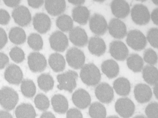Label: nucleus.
Wrapping results in <instances>:
<instances>
[{
	"label": "nucleus",
	"instance_id": "nucleus-39",
	"mask_svg": "<svg viewBox=\"0 0 158 118\" xmlns=\"http://www.w3.org/2000/svg\"><path fill=\"white\" fill-rule=\"evenodd\" d=\"M9 55L11 59L16 63L22 62L25 58L24 52L21 49L17 46L11 49Z\"/></svg>",
	"mask_w": 158,
	"mask_h": 118
},
{
	"label": "nucleus",
	"instance_id": "nucleus-55",
	"mask_svg": "<svg viewBox=\"0 0 158 118\" xmlns=\"http://www.w3.org/2000/svg\"><path fill=\"white\" fill-rule=\"evenodd\" d=\"M152 2H153L155 4V5H158V0H152Z\"/></svg>",
	"mask_w": 158,
	"mask_h": 118
},
{
	"label": "nucleus",
	"instance_id": "nucleus-13",
	"mask_svg": "<svg viewBox=\"0 0 158 118\" xmlns=\"http://www.w3.org/2000/svg\"><path fill=\"white\" fill-rule=\"evenodd\" d=\"M12 16L15 22L21 26H27L31 20L29 9L23 5L16 7L12 12Z\"/></svg>",
	"mask_w": 158,
	"mask_h": 118
},
{
	"label": "nucleus",
	"instance_id": "nucleus-49",
	"mask_svg": "<svg viewBox=\"0 0 158 118\" xmlns=\"http://www.w3.org/2000/svg\"><path fill=\"white\" fill-rule=\"evenodd\" d=\"M0 118H13L8 112L3 110L0 111Z\"/></svg>",
	"mask_w": 158,
	"mask_h": 118
},
{
	"label": "nucleus",
	"instance_id": "nucleus-31",
	"mask_svg": "<svg viewBox=\"0 0 158 118\" xmlns=\"http://www.w3.org/2000/svg\"><path fill=\"white\" fill-rule=\"evenodd\" d=\"M9 37L12 42L18 45L24 43L26 38V34L24 30L18 27L12 28L10 30Z\"/></svg>",
	"mask_w": 158,
	"mask_h": 118
},
{
	"label": "nucleus",
	"instance_id": "nucleus-32",
	"mask_svg": "<svg viewBox=\"0 0 158 118\" xmlns=\"http://www.w3.org/2000/svg\"><path fill=\"white\" fill-rule=\"evenodd\" d=\"M37 83L39 88L45 92L52 90L54 85L53 77L48 73L40 75L37 78Z\"/></svg>",
	"mask_w": 158,
	"mask_h": 118
},
{
	"label": "nucleus",
	"instance_id": "nucleus-42",
	"mask_svg": "<svg viewBox=\"0 0 158 118\" xmlns=\"http://www.w3.org/2000/svg\"><path fill=\"white\" fill-rule=\"evenodd\" d=\"M10 20V16L6 10L0 9V24L6 25L8 24Z\"/></svg>",
	"mask_w": 158,
	"mask_h": 118
},
{
	"label": "nucleus",
	"instance_id": "nucleus-30",
	"mask_svg": "<svg viewBox=\"0 0 158 118\" xmlns=\"http://www.w3.org/2000/svg\"><path fill=\"white\" fill-rule=\"evenodd\" d=\"M127 64L128 68L133 72H140L143 68L144 61L139 55L136 53L130 54L127 59Z\"/></svg>",
	"mask_w": 158,
	"mask_h": 118
},
{
	"label": "nucleus",
	"instance_id": "nucleus-29",
	"mask_svg": "<svg viewBox=\"0 0 158 118\" xmlns=\"http://www.w3.org/2000/svg\"><path fill=\"white\" fill-rule=\"evenodd\" d=\"M143 79L148 84L154 85L158 83V70L154 66L147 65L142 69Z\"/></svg>",
	"mask_w": 158,
	"mask_h": 118
},
{
	"label": "nucleus",
	"instance_id": "nucleus-6",
	"mask_svg": "<svg viewBox=\"0 0 158 118\" xmlns=\"http://www.w3.org/2000/svg\"><path fill=\"white\" fill-rule=\"evenodd\" d=\"M66 57L69 65L76 69L81 68L85 61V56L83 52L76 47L70 48L67 51Z\"/></svg>",
	"mask_w": 158,
	"mask_h": 118
},
{
	"label": "nucleus",
	"instance_id": "nucleus-25",
	"mask_svg": "<svg viewBox=\"0 0 158 118\" xmlns=\"http://www.w3.org/2000/svg\"><path fill=\"white\" fill-rule=\"evenodd\" d=\"M51 104L54 110L60 114H64L67 111L68 102L64 96L60 94L54 95L51 98Z\"/></svg>",
	"mask_w": 158,
	"mask_h": 118
},
{
	"label": "nucleus",
	"instance_id": "nucleus-50",
	"mask_svg": "<svg viewBox=\"0 0 158 118\" xmlns=\"http://www.w3.org/2000/svg\"><path fill=\"white\" fill-rule=\"evenodd\" d=\"M40 118H56V117L52 112H45L41 114Z\"/></svg>",
	"mask_w": 158,
	"mask_h": 118
},
{
	"label": "nucleus",
	"instance_id": "nucleus-43",
	"mask_svg": "<svg viewBox=\"0 0 158 118\" xmlns=\"http://www.w3.org/2000/svg\"><path fill=\"white\" fill-rule=\"evenodd\" d=\"M67 118H83L81 111L76 108H72L69 110L66 113Z\"/></svg>",
	"mask_w": 158,
	"mask_h": 118
},
{
	"label": "nucleus",
	"instance_id": "nucleus-9",
	"mask_svg": "<svg viewBox=\"0 0 158 118\" xmlns=\"http://www.w3.org/2000/svg\"><path fill=\"white\" fill-rule=\"evenodd\" d=\"M28 64L30 70L33 72H40L43 71L47 66L45 57L38 52L31 53L27 57Z\"/></svg>",
	"mask_w": 158,
	"mask_h": 118
},
{
	"label": "nucleus",
	"instance_id": "nucleus-10",
	"mask_svg": "<svg viewBox=\"0 0 158 118\" xmlns=\"http://www.w3.org/2000/svg\"><path fill=\"white\" fill-rule=\"evenodd\" d=\"M51 48L55 51L63 52L68 46V38L64 33L59 30L53 32L49 38Z\"/></svg>",
	"mask_w": 158,
	"mask_h": 118
},
{
	"label": "nucleus",
	"instance_id": "nucleus-48",
	"mask_svg": "<svg viewBox=\"0 0 158 118\" xmlns=\"http://www.w3.org/2000/svg\"><path fill=\"white\" fill-rule=\"evenodd\" d=\"M151 19L153 23L158 25V8L154 9L151 14Z\"/></svg>",
	"mask_w": 158,
	"mask_h": 118
},
{
	"label": "nucleus",
	"instance_id": "nucleus-38",
	"mask_svg": "<svg viewBox=\"0 0 158 118\" xmlns=\"http://www.w3.org/2000/svg\"><path fill=\"white\" fill-rule=\"evenodd\" d=\"M144 61L149 65H153L157 62L158 57L156 52L151 48L145 49L143 53Z\"/></svg>",
	"mask_w": 158,
	"mask_h": 118
},
{
	"label": "nucleus",
	"instance_id": "nucleus-51",
	"mask_svg": "<svg viewBox=\"0 0 158 118\" xmlns=\"http://www.w3.org/2000/svg\"><path fill=\"white\" fill-rule=\"evenodd\" d=\"M70 3L77 6H81L85 2V0H68Z\"/></svg>",
	"mask_w": 158,
	"mask_h": 118
},
{
	"label": "nucleus",
	"instance_id": "nucleus-14",
	"mask_svg": "<svg viewBox=\"0 0 158 118\" xmlns=\"http://www.w3.org/2000/svg\"><path fill=\"white\" fill-rule=\"evenodd\" d=\"M108 29L110 35L116 39H122L127 34L126 25L118 18H114L110 20L108 26Z\"/></svg>",
	"mask_w": 158,
	"mask_h": 118
},
{
	"label": "nucleus",
	"instance_id": "nucleus-7",
	"mask_svg": "<svg viewBox=\"0 0 158 118\" xmlns=\"http://www.w3.org/2000/svg\"><path fill=\"white\" fill-rule=\"evenodd\" d=\"M116 112L123 118H129L133 114L135 105L133 101L127 97L118 99L115 104Z\"/></svg>",
	"mask_w": 158,
	"mask_h": 118
},
{
	"label": "nucleus",
	"instance_id": "nucleus-23",
	"mask_svg": "<svg viewBox=\"0 0 158 118\" xmlns=\"http://www.w3.org/2000/svg\"><path fill=\"white\" fill-rule=\"evenodd\" d=\"M90 15L89 10L85 6H77L74 7L72 11L73 20L81 25H85L87 23Z\"/></svg>",
	"mask_w": 158,
	"mask_h": 118
},
{
	"label": "nucleus",
	"instance_id": "nucleus-5",
	"mask_svg": "<svg viewBox=\"0 0 158 118\" xmlns=\"http://www.w3.org/2000/svg\"><path fill=\"white\" fill-rule=\"evenodd\" d=\"M131 16L135 23L140 26L147 24L150 19L148 8L141 4H136L133 6L131 10Z\"/></svg>",
	"mask_w": 158,
	"mask_h": 118
},
{
	"label": "nucleus",
	"instance_id": "nucleus-27",
	"mask_svg": "<svg viewBox=\"0 0 158 118\" xmlns=\"http://www.w3.org/2000/svg\"><path fill=\"white\" fill-rule=\"evenodd\" d=\"M48 63L52 70L56 72L63 71L65 66V61L63 56L57 53L52 54L48 58Z\"/></svg>",
	"mask_w": 158,
	"mask_h": 118
},
{
	"label": "nucleus",
	"instance_id": "nucleus-20",
	"mask_svg": "<svg viewBox=\"0 0 158 118\" xmlns=\"http://www.w3.org/2000/svg\"><path fill=\"white\" fill-rule=\"evenodd\" d=\"M110 8L113 14L119 18L123 19L129 14V5L124 0H114L111 3Z\"/></svg>",
	"mask_w": 158,
	"mask_h": 118
},
{
	"label": "nucleus",
	"instance_id": "nucleus-46",
	"mask_svg": "<svg viewBox=\"0 0 158 118\" xmlns=\"http://www.w3.org/2000/svg\"><path fill=\"white\" fill-rule=\"evenodd\" d=\"M44 1L43 0L34 1L28 0L27 2L29 5L31 7L37 8L41 6L44 3Z\"/></svg>",
	"mask_w": 158,
	"mask_h": 118
},
{
	"label": "nucleus",
	"instance_id": "nucleus-28",
	"mask_svg": "<svg viewBox=\"0 0 158 118\" xmlns=\"http://www.w3.org/2000/svg\"><path fill=\"white\" fill-rule=\"evenodd\" d=\"M17 118H35L36 113L33 107L30 104L23 103L16 108L15 111Z\"/></svg>",
	"mask_w": 158,
	"mask_h": 118
},
{
	"label": "nucleus",
	"instance_id": "nucleus-2",
	"mask_svg": "<svg viewBox=\"0 0 158 118\" xmlns=\"http://www.w3.org/2000/svg\"><path fill=\"white\" fill-rule=\"evenodd\" d=\"M78 77L77 73L71 70L58 75L57 79L59 84L57 85V88L60 90H64L70 92H72L76 87Z\"/></svg>",
	"mask_w": 158,
	"mask_h": 118
},
{
	"label": "nucleus",
	"instance_id": "nucleus-3",
	"mask_svg": "<svg viewBox=\"0 0 158 118\" xmlns=\"http://www.w3.org/2000/svg\"><path fill=\"white\" fill-rule=\"evenodd\" d=\"M18 100V95L13 88L5 86L0 90V104L5 109L9 110L13 109Z\"/></svg>",
	"mask_w": 158,
	"mask_h": 118
},
{
	"label": "nucleus",
	"instance_id": "nucleus-15",
	"mask_svg": "<svg viewBox=\"0 0 158 118\" xmlns=\"http://www.w3.org/2000/svg\"><path fill=\"white\" fill-rule=\"evenodd\" d=\"M51 24L49 17L43 13L36 14L33 18L34 29L41 34L46 33L50 29Z\"/></svg>",
	"mask_w": 158,
	"mask_h": 118
},
{
	"label": "nucleus",
	"instance_id": "nucleus-1",
	"mask_svg": "<svg viewBox=\"0 0 158 118\" xmlns=\"http://www.w3.org/2000/svg\"><path fill=\"white\" fill-rule=\"evenodd\" d=\"M81 68L80 77L84 83L89 86H94L99 83L101 74L98 68L94 64H86Z\"/></svg>",
	"mask_w": 158,
	"mask_h": 118
},
{
	"label": "nucleus",
	"instance_id": "nucleus-18",
	"mask_svg": "<svg viewBox=\"0 0 158 118\" xmlns=\"http://www.w3.org/2000/svg\"><path fill=\"white\" fill-rule=\"evenodd\" d=\"M72 100L75 105L79 108H87L91 101L90 96L85 90L80 88L75 91L72 96Z\"/></svg>",
	"mask_w": 158,
	"mask_h": 118
},
{
	"label": "nucleus",
	"instance_id": "nucleus-53",
	"mask_svg": "<svg viewBox=\"0 0 158 118\" xmlns=\"http://www.w3.org/2000/svg\"><path fill=\"white\" fill-rule=\"evenodd\" d=\"M133 118H147L143 115H138L135 116Z\"/></svg>",
	"mask_w": 158,
	"mask_h": 118
},
{
	"label": "nucleus",
	"instance_id": "nucleus-56",
	"mask_svg": "<svg viewBox=\"0 0 158 118\" xmlns=\"http://www.w3.org/2000/svg\"><path fill=\"white\" fill-rule=\"evenodd\" d=\"M96 1L97 2H99L102 3V2H103L104 1H103V0H99V1L98 0V1Z\"/></svg>",
	"mask_w": 158,
	"mask_h": 118
},
{
	"label": "nucleus",
	"instance_id": "nucleus-44",
	"mask_svg": "<svg viewBox=\"0 0 158 118\" xmlns=\"http://www.w3.org/2000/svg\"><path fill=\"white\" fill-rule=\"evenodd\" d=\"M7 41V37L6 32L0 27V49L5 46Z\"/></svg>",
	"mask_w": 158,
	"mask_h": 118
},
{
	"label": "nucleus",
	"instance_id": "nucleus-22",
	"mask_svg": "<svg viewBox=\"0 0 158 118\" xmlns=\"http://www.w3.org/2000/svg\"><path fill=\"white\" fill-rule=\"evenodd\" d=\"M66 7L64 0L45 1V7L48 13L53 16L59 15L65 11Z\"/></svg>",
	"mask_w": 158,
	"mask_h": 118
},
{
	"label": "nucleus",
	"instance_id": "nucleus-21",
	"mask_svg": "<svg viewBox=\"0 0 158 118\" xmlns=\"http://www.w3.org/2000/svg\"><path fill=\"white\" fill-rule=\"evenodd\" d=\"M88 48L92 54L100 57L105 52L106 46L104 40L102 38L95 36L89 38L88 41Z\"/></svg>",
	"mask_w": 158,
	"mask_h": 118
},
{
	"label": "nucleus",
	"instance_id": "nucleus-40",
	"mask_svg": "<svg viewBox=\"0 0 158 118\" xmlns=\"http://www.w3.org/2000/svg\"><path fill=\"white\" fill-rule=\"evenodd\" d=\"M157 28H150L148 31L147 34V40L152 46L154 48H158Z\"/></svg>",
	"mask_w": 158,
	"mask_h": 118
},
{
	"label": "nucleus",
	"instance_id": "nucleus-11",
	"mask_svg": "<svg viewBox=\"0 0 158 118\" xmlns=\"http://www.w3.org/2000/svg\"><path fill=\"white\" fill-rule=\"evenodd\" d=\"M109 52L112 57L119 61L125 60L129 54V50L126 45L122 41L118 40L110 42Z\"/></svg>",
	"mask_w": 158,
	"mask_h": 118
},
{
	"label": "nucleus",
	"instance_id": "nucleus-35",
	"mask_svg": "<svg viewBox=\"0 0 158 118\" xmlns=\"http://www.w3.org/2000/svg\"><path fill=\"white\" fill-rule=\"evenodd\" d=\"M21 91L23 95L27 98L33 97L36 92L35 85L32 80L26 79L21 82Z\"/></svg>",
	"mask_w": 158,
	"mask_h": 118
},
{
	"label": "nucleus",
	"instance_id": "nucleus-33",
	"mask_svg": "<svg viewBox=\"0 0 158 118\" xmlns=\"http://www.w3.org/2000/svg\"><path fill=\"white\" fill-rule=\"evenodd\" d=\"M89 113L91 118H106V115L105 107L98 102H94L90 105Z\"/></svg>",
	"mask_w": 158,
	"mask_h": 118
},
{
	"label": "nucleus",
	"instance_id": "nucleus-17",
	"mask_svg": "<svg viewBox=\"0 0 158 118\" xmlns=\"http://www.w3.org/2000/svg\"><path fill=\"white\" fill-rule=\"evenodd\" d=\"M4 77L10 83L19 85L22 81L23 72L19 66L15 64H11L7 66L5 70Z\"/></svg>",
	"mask_w": 158,
	"mask_h": 118
},
{
	"label": "nucleus",
	"instance_id": "nucleus-16",
	"mask_svg": "<svg viewBox=\"0 0 158 118\" xmlns=\"http://www.w3.org/2000/svg\"><path fill=\"white\" fill-rule=\"evenodd\" d=\"M69 39L74 45L83 47L87 44L88 37L85 30L79 26L73 28L69 32Z\"/></svg>",
	"mask_w": 158,
	"mask_h": 118
},
{
	"label": "nucleus",
	"instance_id": "nucleus-8",
	"mask_svg": "<svg viewBox=\"0 0 158 118\" xmlns=\"http://www.w3.org/2000/svg\"><path fill=\"white\" fill-rule=\"evenodd\" d=\"M89 27L92 32L98 36L104 35L108 29L106 19L102 15L98 13H94L90 17Z\"/></svg>",
	"mask_w": 158,
	"mask_h": 118
},
{
	"label": "nucleus",
	"instance_id": "nucleus-37",
	"mask_svg": "<svg viewBox=\"0 0 158 118\" xmlns=\"http://www.w3.org/2000/svg\"><path fill=\"white\" fill-rule=\"evenodd\" d=\"M34 102L36 108L41 111L47 110L50 105L48 98L44 94L41 93L36 95L34 99Z\"/></svg>",
	"mask_w": 158,
	"mask_h": 118
},
{
	"label": "nucleus",
	"instance_id": "nucleus-24",
	"mask_svg": "<svg viewBox=\"0 0 158 118\" xmlns=\"http://www.w3.org/2000/svg\"><path fill=\"white\" fill-rule=\"evenodd\" d=\"M101 68L102 72L109 78L117 76L119 72V67L118 63L113 59H108L102 63Z\"/></svg>",
	"mask_w": 158,
	"mask_h": 118
},
{
	"label": "nucleus",
	"instance_id": "nucleus-41",
	"mask_svg": "<svg viewBox=\"0 0 158 118\" xmlns=\"http://www.w3.org/2000/svg\"><path fill=\"white\" fill-rule=\"evenodd\" d=\"M158 103L156 102H152L146 107L145 114L148 118H158Z\"/></svg>",
	"mask_w": 158,
	"mask_h": 118
},
{
	"label": "nucleus",
	"instance_id": "nucleus-47",
	"mask_svg": "<svg viewBox=\"0 0 158 118\" xmlns=\"http://www.w3.org/2000/svg\"><path fill=\"white\" fill-rule=\"evenodd\" d=\"M3 2L7 6L13 7L18 6L21 1L20 0H4Z\"/></svg>",
	"mask_w": 158,
	"mask_h": 118
},
{
	"label": "nucleus",
	"instance_id": "nucleus-36",
	"mask_svg": "<svg viewBox=\"0 0 158 118\" xmlns=\"http://www.w3.org/2000/svg\"><path fill=\"white\" fill-rule=\"evenodd\" d=\"M27 43L30 47L34 50L39 51L43 48V39L38 33H31L28 37Z\"/></svg>",
	"mask_w": 158,
	"mask_h": 118
},
{
	"label": "nucleus",
	"instance_id": "nucleus-45",
	"mask_svg": "<svg viewBox=\"0 0 158 118\" xmlns=\"http://www.w3.org/2000/svg\"><path fill=\"white\" fill-rule=\"evenodd\" d=\"M9 62L8 57L5 53L0 52V69H3Z\"/></svg>",
	"mask_w": 158,
	"mask_h": 118
},
{
	"label": "nucleus",
	"instance_id": "nucleus-19",
	"mask_svg": "<svg viewBox=\"0 0 158 118\" xmlns=\"http://www.w3.org/2000/svg\"><path fill=\"white\" fill-rule=\"evenodd\" d=\"M134 92L136 100L141 104L148 102L151 99L152 95L150 87L143 83L137 84L135 87Z\"/></svg>",
	"mask_w": 158,
	"mask_h": 118
},
{
	"label": "nucleus",
	"instance_id": "nucleus-34",
	"mask_svg": "<svg viewBox=\"0 0 158 118\" xmlns=\"http://www.w3.org/2000/svg\"><path fill=\"white\" fill-rule=\"evenodd\" d=\"M57 26L62 31H69L73 28V22L68 15L63 14L60 16L56 20Z\"/></svg>",
	"mask_w": 158,
	"mask_h": 118
},
{
	"label": "nucleus",
	"instance_id": "nucleus-54",
	"mask_svg": "<svg viewBox=\"0 0 158 118\" xmlns=\"http://www.w3.org/2000/svg\"><path fill=\"white\" fill-rule=\"evenodd\" d=\"M106 118H119L118 116H112L108 117Z\"/></svg>",
	"mask_w": 158,
	"mask_h": 118
},
{
	"label": "nucleus",
	"instance_id": "nucleus-12",
	"mask_svg": "<svg viewBox=\"0 0 158 118\" xmlns=\"http://www.w3.org/2000/svg\"><path fill=\"white\" fill-rule=\"evenodd\" d=\"M97 98L101 102L109 104L113 100L114 92L112 88L108 83L102 82L98 84L95 89Z\"/></svg>",
	"mask_w": 158,
	"mask_h": 118
},
{
	"label": "nucleus",
	"instance_id": "nucleus-4",
	"mask_svg": "<svg viewBox=\"0 0 158 118\" xmlns=\"http://www.w3.org/2000/svg\"><path fill=\"white\" fill-rule=\"evenodd\" d=\"M126 41L129 46L137 51L144 49L147 44L146 38L144 34L140 30L135 29L128 32Z\"/></svg>",
	"mask_w": 158,
	"mask_h": 118
},
{
	"label": "nucleus",
	"instance_id": "nucleus-26",
	"mask_svg": "<svg viewBox=\"0 0 158 118\" xmlns=\"http://www.w3.org/2000/svg\"><path fill=\"white\" fill-rule=\"evenodd\" d=\"M113 87L118 95L123 96L128 95L131 89L129 81L124 77H119L116 79L113 82Z\"/></svg>",
	"mask_w": 158,
	"mask_h": 118
},
{
	"label": "nucleus",
	"instance_id": "nucleus-52",
	"mask_svg": "<svg viewBox=\"0 0 158 118\" xmlns=\"http://www.w3.org/2000/svg\"><path fill=\"white\" fill-rule=\"evenodd\" d=\"M153 91L156 98H158V83L154 85Z\"/></svg>",
	"mask_w": 158,
	"mask_h": 118
}]
</instances>
